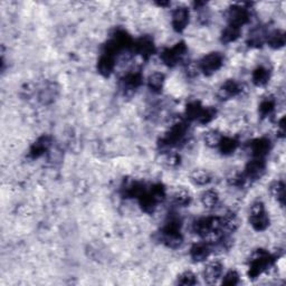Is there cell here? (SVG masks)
Listing matches in <instances>:
<instances>
[{
    "label": "cell",
    "mask_w": 286,
    "mask_h": 286,
    "mask_svg": "<svg viewBox=\"0 0 286 286\" xmlns=\"http://www.w3.org/2000/svg\"><path fill=\"white\" fill-rule=\"evenodd\" d=\"M159 240L169 248H179L184 242V236L181 234V219L177 214H169L164 225L160 230Z\"/></svg>",
    "instance_id": "obj_1"
},
{
    "label": "cell",
    "mask_w": 286,
    "mask_h": 286,
    "mask_svg": "<svg viewBox=\"0 0 286 286\" xmlns=\"http://www.w3.org/2000/svg\"><path fill=\"white\" fill-rule=\"evenodd\" d=\"M278 257V254H272L265 249L255 250L248 261V277L250 279H255L262 275L263 273L267 272L271 267L274 266Z\"/></svg>",
    "instance_id": "obj_2"
},
{
    "label": "cell",
    "mask_w": 286,
    "mask_h": 286,
    "mask_svg": "<svg viewBox=\"0 0 286 286\" xmlns=\"http://www.w3.org/2000/svg\"><path fill=\"white\" fill-rule=\"evenodd\" d=\"M133 42L134 41L127 32L119 28V30L113 32L110 39H108L107 43L104 45V47H103L102 53L117 57L119 53H121V51L125 49H132Z\"/></svg>",
    "instance_id": "obj_3"
},
{
    "label": "cell",
    "mask_w": 286,
    "mask_h": 286,
    "mask_svg": "<svg viewBox=\"0 0 286 286\" xmlns=\"http://www.w3.org/2000/svg\"><path fill=\"white\" fill-rule=\"evenodd\" d=\"M188 130H189V127H188L186 122L180 121L175 123L173 127L164 133L162 138L160 139L159 146L162 149H171L178 147L182 142H185L188 135Z\"/></svg>",
    "instance_id": "obj_4"
},
{
    "label": "cell",
    "mask_w": 286,
    "mask_h": 286,
    "mask_svg": "<svg viewBox=\"0 0 286 286\" xmlns=\"http://www.w3.org/2000/svg\"><path fill=\"white\" fill-rule=\"evenodd\" d=\"M192 231L196 235L200 237H206L210 235V234L220 235L222 233L220 217H215V216L202 217V218L193 221Z\"/></svg>",
    "instance_id": "obj_5"
},
{
    "label": "cell",
    "mask_w": 286,
    "mask_h": 286,
    "mask_svg": "<svg viewBox=\"0 0 286 286\" xmlns=\"http://www.w3.org/2000/svg\"><path fill=\"white\" fill-rule=\"evenodd\" d=\"M249 222L256 232H264L270 227L271 220L265 206L262 202H255L250 207Z\"/></svg>",
    "instance_id": "obj_6"
},
{
    "label": "cell",
    "mask_w": 286,
    "mask_h": 286,
    "mask_svg": "<svg viewBox=\"0 0 286 286\" xmlns=\"http://www.w3.org/2000/svg\"><path fill=\"white\" fill-rule=\"evenodd\" d=\"M224 56L218 51H213L205 55L202 60L198 63V68L204 75L210 76L215 74L217 71H219L221 66L224 65Z\"/></svg>",
    "instance_id": "obj_7"
},
{
    "label": "cell",
    "mask_w": 286,
    "mask_h": 286,
    "mask_svg": "<svg viewBox=\"0 0 286 286\" xmlns=\"http://www.w3.org/2000/svg\"><path fill=\"white\" fill-rule=\"evenodd\" d=\"M187 50L188 48L186 43L179 42L173 47L164 48L161 51V54H160V59H161L164 65H167L169 67H175L184 60V57L187 54Z\"/></svg>",
    "instance_id": "obj_8"
},
{
    "label": "cell",
    "mask_w": 286,
    "mask_h": 286,
    "mask_svg": "<svg viewBox=\"0 0 286 286\" xmlns=\"http://www.w3.org/2000/svg\"><path fill=\"white\" fill-rule=\"evenodd\" d=\"M228 25L242 28L250 20V10L247 5H233L227 11Z\"/></svg>",
    "instance_id": "obj_9"
},
{
    "label": "cell",
    "mask_w": 286,
    "mask_h": 286,
    "mask_svg": "<svg viewBox=\"0 0 286 286\" xmlns=\"http://www.w3.org/2000/svg\"><path fill=\"white\" fill-rule=\"evenodd\" d=\"M143 82V76L141 72L133 71L128 74L120 79V88L123 91L124 94L133 93L138 90Z\"/></svg>",
    "instance_id": "obj_10"
},
{
    "label": "cell",
    "mask_w": 286,
    "mask_h": 286,
    "mask_svg": "<svg viewBox=\"0 0 286 286\" xmlns=\"http://www.w3.org/2000/svg\"><path fill=\"white\" fill-rule=\"evenodd\" d=\"M266 171L265 159L254 158L245 167L244 175L248 181H254L261 179Z\"/></svg>",
    "instance_id": "obj_11"
},
{
    "label": "cell",
    "mask_w": 286,
    "mask_h": 286,
    "mask_svg": "<svg viewBox=\"0 0 286 286\" xmlns=\"http://www.w3.org/2000/svg\"><path fill=\"white\" fill-rule=\"evenodd\" d=\"M132 49L135 54L140 55L143 60H149L156 53L153 39L150 36H142L133 42Z\"/></svg>",
    "instance_id": "obj_12"
},
{
    "label": "cell",
    "mask_w": 286,
    "mask_h": 286,
    "mask_svg": "<svg viewBox=\"0 0 286 286\" xmlns=\"http://www.w3.org/2000/svg\"><path fill=\"white\" fill-rule=\"evenodd\" d=\"M147 186L140 181L133 179H125L121 186V194L123 198L138 199L145 192Z\"/></svg>",
    "instance_id": "obj_13"
},
{
    "label": "cell",
    "mask_w": 286,
    "mask_h": 286,
    "mask_svg": "<svg viewBox=\"0 0 286 286\" xmlns=\"http://www.w3.org/2000/svg\"><path fill=\"white\" fill-rule=\"evenodd\" d=\"M190 13L185 6H179L173 11V27L175 32L182 33L189 24Z\"/></svg>",
    "instance_id": "obj_14"
},
{
    "label": "cell",
    "mask_w": 286,
    "mask_h": 286,
    "mask_svg": "<svg viewBox=\"0 0 286 286\" xmlns=\"http://www.w3.org/2000/svg\"><path fill=\"white\" fill-rule=\"evenodd\" d=\"M243 92V88L235 79H227V81L221 84V87L218 90L217 96L219 97L221 101H227L231 100L233 97L238 96L240 93Z\"/></svg>",
    "instance_id": "obj_15"
},
{
    "label": "cell",
    "mask_w": 286,
    "mask_h": 286,
    "mask_svg": "<svg viewBox=\"0 0 286 286\" xmlns=\"http://www.w3.org/2000/svg\"><path fill=\"white\" fill-rule=\"evenodd\" d=\"M248 149L253 158L265 159L272 149V142L267 138H259L249 142Z\"/></svg>",
    "instance_id": "obj_16"
},
{
    "label": "cell",
    "mask_w": 286,
    "mask_h": 286,
    "mask_svg": "<svg viewBox=\"0 0 286 286\" xmlns=\"http://www.w3.org/2000/svg\"><path fill=\"white\" fill-rule=\"evenodd\" d=\"M51 143H53V139H51L50 135L44 134L42 136H39V138L32 145L28 156H30V158L32 159L41 158L49 150L51 147Z\"/></svg>",
    "instance_id": "obj_17"
},
{
    "label": "cell",
    "mask_w": 286,
    "mask_h": 286,
    "mask_svg": "<svg viewBox=\"0 0 286 286\" xmlns=\"http://www.w3.org/2000/svg\"><path fill=\"white\" fill-rule=\"evenodd\" d=\"M222 271H224V265L218 260H214L209 262L205 267L204 278L207 284H215L221 277Z\"/></svg>",
    "instance_id": "obj_18"
},
{
    "label": "cell",
    "mask_w": 286,
    "mask_h": 286,
    "mask_svg": "<svg viewBox=\"0 0 286 286\" xmlns=\"http://www.w3.org/2000/svg\"><path fill=\"white\" fill-rule=\"evenodd\" d=\"M214 249L213 244L207 242H199L192 245L190 248V257L193 262H203L207 260Z\"/></svg>",
    "instance_id": "obj_19"
},
{
    "label": "cell",
    "mask_w": 286,
    "mask_h": 286,
    "mask_svg": "<svg viewBox=\"0 0 286 286\" xmlns=\"http://www.w3.org/2000/svg\"><path fill=\"white\" fill-rule=\"evenodd\" d=\"M138 202H139L141 209L147 214L154 213V210H156L158 205L160 204L157 200V198L152 194V192L150 190V187L146 188L145 192H143L138 198Z\"/></svg>",
    "instance_id": "obj_20"
},
{
    "label": "cell",
    "mask_w": 286,
    "mask_h": 286,
    "mask_svg": "<svg viewBox=\"0 0 286 286\" xmlns=\"http://www.w3.org/2000/svg\"><path fill=\"white\" fill-rule=\"evenodd\" d=\"M114 67H116V56L102 53L99 62H97V71L103 76H110Z\"/></svg>",
    "instance_id": "obj_21"
},
{
    "label": "cell",
    "mask_w": 286,
    "mask_h": 286,
    "mask_svg": "<svg viewBox=\"0 0 286 286\" xmlns=\"http://www.w3.org/2000/svg\"><path fill=\"white\" fill-rule=\"evenodd\" d=\"M271 79V71L267 67L260 65L251 73V81L256 87H265Z\"/></svg>",
    "instance_id": "obj_22"
},
{
    "label": "cell",
    "mask_w": 286,
    "mask_h": 286,
    "mask_svg": "<svg viewBox=\"0 0 286 286\" xmlns=\"http://www.w3.org/2000/svg\"><path fill=\"white\" fill-rule=\"evenodd\" d=\"M220 221L221 231L226 233H234L239 226L238 217L235 213H233V211H228L224 216L220 217Z\"/></svg>",
    "instance_id": "obj_23"
},
{
    "label": "cell",
    "mask_w": 286,
    "mask_h": 286,
    "mask_svg": "<svg viewBox=\"0 0 286 286\" xmlns=\"http://www.w3.org/2000/svg\"><path fill=\"white\" fill-rule=\"evenodd\" d=\"M266 43L268 44V46L272 47L273 49H279L284 47L286 43L285 33L281 30H275L271 32L270 34H267Z\"/></svg>",
    "instance_id": "obj_24"
},
{
    "label": "cell",
    "mask_w": 286,
    "mask_h": 286,
    "mask_svg": "<svg viewBox=\"0 0 286 286\" xmlns=\"http://www.w3.org/2000/svg\"><path fill=\"white\" fill-rule=\"evenodd\" d=\"M205 106L200 103L199 101H192L190 103H188L186 106L185 116L187 120L189 121H198V119L202 116V113L204 111Z\"/></svg>",
    "instance_id": "obj_25"
},
{
    "label": "cell",
    "mask_w": 286,
    "mask_h": 286,
    "mask_svg": "<svg viewBox=\"0 0 286 286\" xmlns=\"http://www.w3.org/2000/svg\"><path fill=\"white\" fill-rule=\"evenodd\" d=\"M238 146H239V142L235 138L222 136V139L218 146V149H219L220 153L224 154V156H231V154H233L237 150Z\"/></svg>",
    "instance_id": "obj_26"
},
{
    "label": "cell",
    "mask_w": 286,
    "mask_h": 286,
    "mask_svg": "<svg viewBox=\"0 0 286 286\" xmlns=\"http://www.w3.org/2000/svg\"><path fill=\"white\" fill-rule=\"evenodd\" d=\"M200 202L206 209H214L219 203L218 192L213 189H208L202 193Z\"/></svg>",
    "instance_id": "obj_27"
},
{
    "label": "cell",
    "mask_w": 286,
    "mask_h": 286,
    "mask_svg": "<svg viewBox=\"0 0 286 286\" xmlns=\"http://www.w3.org/2000/svg\"><path fill=\"white\" fill-rule=\"evenodd\" d=\"M276 107V100L274 99L273 96H267L264 100L261 102V104L259 106V113L261 118H268L271 117L273 112L275 111Z\"/></svg>",
    "instance_id": "obj_28"
},
{
    "label": "cell",
    "mask_w": 286,
    "mask_h": 286,
    "mask_svg": "<svg viewBox=\"0 0 286 286\" xmlns=\"http://www.w3.org/2000/svg\"><path fill=\"white\" fill-rule=\"evenodd\" d=\"M190 181L196 186H206L211 181V176L205 169H194L190 174Z\"/></svg>",
    "instance_id": "obj_29"
},
{
    "label": "cell",
    "mask_w": 286,
    "mask_h": 286,
    "mask_svg": "<svg viewBox=\"0 0 286 286\" xmlns=\"http://www.w3.org/2000/svg\"><path fill=\"white\" fill-rule=\"evenodd\" d=\"M173 203L177 207H187L191 203V194L184 188L177 189L173 196Z\"/></svg>",
    "instance_id": "obj_30"
},
{
    "label": "cell",
    "mask_w": 286,
    "mask_h": 286,
    "mask_svg": "<svg viewBox=\"0 0 286 286\" xmlns=\"http://www.w3.org/2000/svg\"><path fill=\"white\" fill-rule=\"evenodd\" d=\"M270 192L272 196L275 198L277 202L284 206L285 204V184L282 180L274 181L270 186Z\"/></svg>",
    "instance_id": "obj_31"
},
{
    "label": "cell",
    "mask_w": 286,
    "mask_h": 286,
    "mask_svg": "<svg viewBox=\"0 0 286 286\" xmlns=\"http://www.w3.org/2000/svg\"><path fill=\"white\" fill-rule=\"evenodd\" d=\"M164 79L165 77L162 73H153L148 78V87L154 93L161 92L164 84Z\"/></svg>",
    "instance_id": "obj_32"
},
{
    "label": "cell",
    "mask_w": 286,
    "mask_h": 286,
    "mask_svg": "<svg viewBox=\"0 0 286 286\" xmlns=\"http://www.w3.org/2000/svg\"><path fill=\"white\" fill-rule=\"evenodd\" d=\"M239 36H240V28L228 25L221 33L220 41L224 44H231V43L237 41Z\"/></svg>",
    "instance_id": "obj_33"
},
{
    "label": "cell",
    "mask_w": 286,
    "mask_h": 286,
    "mask_svg": "<svg viewBox=\"0 0 286 286\" xmlns=\"http://www.w3.org/2000/svg\"><path fill=\"white\" fill-rule=\"evenodd\" d=\"M266 34L262 28H257L249 34L248 45L251 47H261L263 44L266 42Z\"/></svg>",
    "instance_id": "obj_34"
},
{
    "label": "cell",
    "mask_w": 286,
    "mask_h": 286,
    "mask_svg": "<svg viewBox=\"0 0 286 286\" xmlns=\"http://www.w3.org/2000/svg\"><path fill=\"white\" fill-rule=\"evenodd\" d=\"M222 136L224 135H222L219 131L209 130L204 134V141L206 145L210 148H218Z\"/></svg>",
    "instance_id": "obj_35"
},
{
    "label": "cell",
    "mask_w": 286,
    "mask_h": 286,
    "mask_svg": "<svg viewBox=\"0 0 286 286\" xmlns=\"http://www.w3.org/2000/svg\"><path fill=\"white\" fill-rule=\"evenodd\" d=\"M228 184L233 187H237V188H243L246 184H247V178H246L244 173L240 174L235 171V173H232L227 178Z\"/></svg>",
    "instance_id": "obj_36"
},
{
    "label": "cell",
    "mask_w": 286,
    "mask_h": 286,
    "mask_svg": "<svg viewBox=\"0 0 286 286\" xmlns=\"http://www.w3.org/2000/svg\"><path fill=\"white\" fill-rule=\"evenodd\" d=\"M216 117H217V110L215 107H213V106L205 107L202 116H200L197 122L200 124H208L213 121L214 119H216Z\"/></svg>",
    "instance_id": "obj_37"
},
{
    "label": "cell",
    "mask_w": 286,
    "mask_h": 286,
    "mask_svg": "<svg viewBox=\"0 0 286 286\" xmlns=\"http://www.w3.org/2000/svg\"><path fill=\"white\" fill-rule=\"evenodd\" d=\"M177 284L184 285V286H189V285H196L197 284V277L194 274L190 271L184 272L178 276L177 279Z\"/></svg>",
    "instance_id": "obj_38"
},
{
    "label": "cell",
    "mask_w": 286,
    "mask_h": 286,
    "mask_svg": "<svg viewBox=\"0 0 286 286\" xmlns=\"http://www.w3.org/2000/svg\"><path fill=\"white\" fill-rule=\"evenodd\" d=\"M222 285L227 286H234L239 283V274L236 271H230L222 278Z\"/></svg>",
    "instance_id": "obj_39"
},
{
    "label": "cell",
    "mask_w": 286,
    "mask_h": 286,
    "mask_svg": "<svg viewBox=\"0 0 286 286\" xmlns=\"http://www.w3.org/2000/svg\"><path fill=\"white\" fill-rule=\"evenodd\" d=\"M180 156L177 153H168L167 156L164 157L163 162L168 165V167H177V165L180 164Z\"/></svg>",
    "instance_id": "obj_40"
},
{
    "label": "cell",
    "mask_w": 286,
    "mask_h": 286,
    "mask_svg": "<svg viewBox=\"0 0 286 286\" xmlns=\"http://www.w3.org/2000/svg\"><path fill=\"white\" fill-rule=\"evenodd\" d=\"M284 134H285V119L282 118L281 121L278 122V135L281 136V138H284Z\"/></svg>",
    "instance_id": "obj_41"
},
{
    "label": "cell",
    "mask_w": 286,
    "mask_h": 286,
    "mask_svg": "<svg viewBox=\"0 0 286 286\" xmlns=\"http://www.w3.org/2000/svg\"><path fill=\"white\" fill-rule=\"evenodd\" d=\"M159 6H161V7H165V6H169L170 3H158Z\"/></svg>",
    "instance_id": "obj_42"
}]
</instances>
